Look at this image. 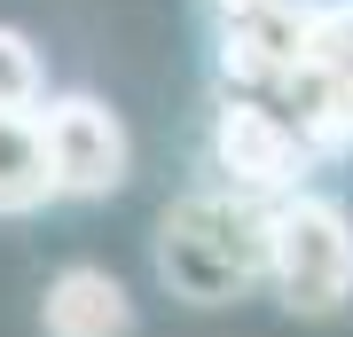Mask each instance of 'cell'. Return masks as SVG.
<instances>
[{
    "mask_svg": "<svg viewBox=\"0 0 353 337\" xmlns=\"http://www.w3.org/2000/svg\"><path fill=\"white\" fill-rule=\"evenodd\" d=\"M267 283L290 314H338L353 298V212L338 196H283L267 204Z\"/></svg>",
    "mask_w": 353,
    "mask_h": 337,
    "instance_id": "6da1fadb",
    "label": "cell"
},
{
    "mask_svg": "<svg viewBox=\"0 0 353 337\" xmlns=\"http://www.w3.org/2000/svg\"><path fill=\"white\" fill-rule=\"evenodd\" d=\"M165 283H181L189 298H236L252 275H267V212H243L236 196H189L165 220L157 243Z\"/></svg>",
    "mask_w": 353,
    "mask_h": 337,
    "instance_id": "7a4b0ae2",
    "label": "cell"
},
{
    "mask_svg": "<svg viewBox=\"0 0 353 337\" xmlns=\"http://www.w3.org/2000/svg\"><path fill=\"white\" fill-rule=\"evenodd\" d=\"M212 157H220V173L228 188H243V196H299V173H306V141H299V125H290L275 102H259V94H228L220 102V118H212Z\"/></svg>",
    "mask_w": 353,
    "mask_h": 337,
    "instance_id": "3957f363",
    "label": "cell"
},
{
    "mask_svg": "<svg viewBox=\"0 0 353 337\" xmlns=\"http://www.w3.org/2000/svg\"><path fill=\"white\" fill-rule=\"evenodd\" d=\"M48 134V165H55V196H110L126 181V125L110 102L94 94H55L39 110Z\"/></svg>",
    "mask_w": 353,
    "mask_h": 337,
    "instance_id": "277c9868",
    "label": "cell"
},
{
    "mask_svg": "<svg viewBox=\"0 0 353 337\" xmlns=\"http://www.w3.org/2000/svg\"><path fill=\"white\" fill-rule=\"evenodd\" d=\"M220 71L236 87H283L306 71V0H259L236 8L220 32Z\"/></svg>",
    "mask_w": 353,
    "mask_h": 337,
    "instance_id": "5b68a950",
    "label": "cell"
},
{
    "mask_svg": "<svg viewBox=\"0 0 353 337\" xmlns=\"http://www.w3.org/2000/svg\"><path fill=\"white\" fill-rule=\"evenodd\" d=\"M48 337H134V298L110 267H63L39 298Z\"/></svg>",
    "mask_w": 353,
    "mask_h": 337,
    "instance_id": "8992f818",
    "label": "cell"
},
{
    "mask_svg": "<svg viewBox=\"0 0 353 337\" xmlns=\"http://www.w3.org/2000/svg\"><path fill=\"white\" fill-rule=\"evenodd\" d=\"M55 196V165H48V134L24 110H0V212H39Z\"/></svg>",
    "mask_w": 353,
    "mask_h": 337,
    "instance_id": "52a82bcc",
    "label": "cell"
},
{
    "mask_svg": "<svg viewBox=\"0 0 353 337\" xmlns=\"http://www.w3.org/2000/svg\"><path fill=\"white\" fill-rule=\"evenodd\" d=\"M306 63L353 110V0H306Z\"/></svg>",
    "mask_w": 353,
    "mask_h": 337,
    "instance_id": "ba28073f",
    "label": "cell"
},
{
    "mask_svg": "<svg viewBox=\"0 0 353 337\" xmlns=\"http://www.w3.org/2000/svg\"><path fill=\"white\" fill-rule=\"evenodd\" d=\"M39 102H48V63H39V48L16 24H0V110L39 118Z\"/></svg>",
    "mask_w": 353,
    "mask_h": 337,
    "instance_id": "9c48e42d",
    "label": "cell"
},
{
    "mask_svg": "<svg viewBox=\"0 0 353 337\" xmlns=\"http://www.w3.org/2000/svg\"><path fill=\"white\" fill-rule=\"evenodd\" d=\"M220 8H228V16H236V8H259V0H220Z\"/></svg>",
    "mask_w": 353,
    "mask_h": 337,
    "instance_id": "30bf717a",
    "label": "cell"
}]
</instances>
